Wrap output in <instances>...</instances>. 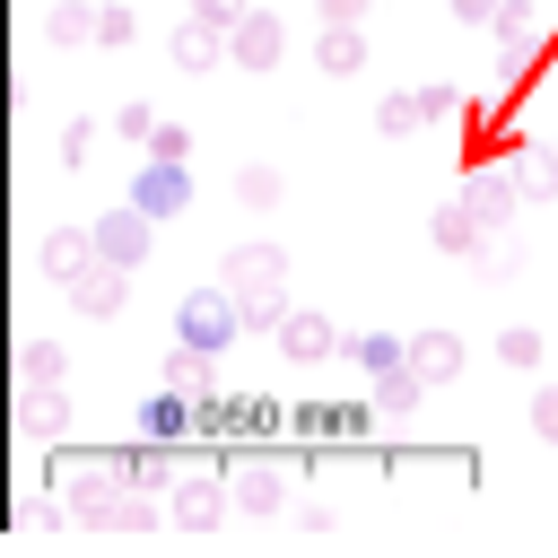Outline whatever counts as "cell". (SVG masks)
<instances>
[{"mask_svg":"<svg viewBox=\"0 0 558 558\" xmlns=\"http://www.w3.org/2000/svg\"><path fill=\"white\" fill-rule=\"evenodd\" d=\"M497 9H506V0H453V17H462V26H488Z\"/></svg>","mask_w":558,"mask_h":558,"instance_id":"obj_39","label":"cell"},{"mask_svg":"<svg viewBox=\"0 0 558 558\" xmlns=\"http://www.w3.org/2000/svg\"><path fill=\"white\" fill-rule=\"evenodd\" d=\"M314 70L323 78H357L366 70V26H323L314 35Z\"/></svg>","mask_w":558,"mask_h":558,"instance_id":"obj_16","label":"cell"},{"mask_svg":"<svg viewBox=\"0 0 558 558\" xmlns=\"http://www.w3.org/2000/svg\"><path fill=\"white\" fill-rule=\"evenodd\" d=\"M279 201H288L279 166H235V209H279Z\"/></svg>","mask_w":558,"mask_h":558,"instance_id":"obj_21","label":"cell"},{"mask_svg":"<svg viewBox=\"0 0 558 558\" xmlns=\"http://www.w3.org/2000/svg\"><path fill=\"white\" fill-rule=\"evenodd\" d=\"M235 506H244V514H279V506H288L279 462H244V471H235Z\"/></svg>","mask_w":558,"mask_h":558,"instance_id":"obj_20","label":"cell"},{"mask_svg":"<svg viewBox=\"0 0 558 558\" xmlns=\"http://www.w3.org/2000/svg\"><path fill=\"white\" fill-rule=\"evenodd\" d=\"M488 26H497V44H506L514 61H541V52H532V44H541V9H532V0H506Z\"/></svg>","mask_w":558,"mask_h":558,"instance_id":"obj_18","label":"cell"},{"mask_svg":"<svg viewBox=\"0 0 558 558\" xmlns=\"http://www.w3.org/2000/svg\"><path fill=\"white\" fill-rule=\"evenodd\" d=\"M375 131H384V140H410V131H427V113H418V87L384 96V105H375Z\"/></svg>","mask_w":558,"mask_h":558,"instance_id":"obj_25","label":"cell"},{"mask_svg":"<svg viewBox=\"0 0 558 558\" xmlns=\"http://www.w3.org/2000/svg\"><path fill=\"white\" fill-rule=\"evenodd\" d=\"M44 523H52V506H44V497H26V506H9V532H44Z\"/></svg>","mask_w":558,"mask_h":558,"instance_id":"obj_38","label":"cell"},{"mask_svg":"<svg viewBox=\"0 0 558 558\" xmlns=\"http://www.w3.org/2000/svg\"><path fill=\"white\" fill-rule=\"evenodd\" d=\"M148 157H192V131H183V122H157V131H148Z\"/></svg>","mask_w":558,"mask_h":558,"instance_id":"obj_35","label":"cell"},{"mask_svg":"<svg viewBox=\"0 0 558 558\" xmlns=\"http://www.w3.org/2000/svg\"><path fill=\"white\" fill-rule=\"evenodd\" d=\"M366 9H375V0H314L323 26H366Z\"/></svg>","mask_w":558,"mask_h":558,"instance_id":"obj_36","label":"cell"},{"mask_svg":"<svg viewBox=\"0 0 558 558\" xmlns=\"http://www.w3.org/2000/svg\"><path fill=\"white\" fill-rule=\"evenodd\" d=\"M131 201H140L157 227H166V218H183V209H192V174H183V157H148V166H140V183H131Z\"/></svg>","mask_w":558,"mask_h":558,"instance_id":"obj_5","label":"cell"},{"mask_svg":"<svg viewBox=\"0 0 558 558\" xmlns=\"http://www.w3.org/2000/svg\"><path fill=\"white\" fill-rule=\"evenodd\" d=\"M270 427H279V401H262V392H235V401L201 392V436L209 445H244V436H270Z\"/></svg>","mask_w":558,"mask_h":558,"instance_id":"obj_3","label":"cell"},{"mask_svg":"<svg viewBox=\"0 0 558 558\" xmlns=\"http://www.w3.org/2000/svg\"><path fill=\"white\" fill-rule=\"evenodd\" d=\"M436 244H445V253H471V262H480V253H488V218H480L471 201H445V209H436Z\"/></svg>","mask_w":558,"mask_h":558,"instance_id":"obj_17","label":"cell"},{"mask_svg":"<svg viewBox=\"0 0 558 558\" xmlns=\"http://www.w3.org/2000/svg\"><path fill=\"white\" fill-rule=\"evenodd\" d=\"M218 471H227V462H218ZM218 471H192V480H174V506H166V514H174L183 532H218V514L235 506V488H227Z\"/></svg>","mask_w":558,"mask_h":558,"instance_id":"obj_9","label":"cell"},{"mask_svg":"<svg viewBox=\"0 0 558 558\" xmlns=\"http://www.w3.org/2000/svg\"><path fill=\"white\" fill-rule=\"evenodd\" d=\"M35 262H44V279L70 288V279H78L87 262H105V253H96V227H52V235L35 244Z\"/></svg>","mask_w":558,"mask_h":558,"instance_id":"obj_13","label":"cell"},{"mask_svg":"<svg viewBox=\"0 0 558 558\" xmlns=\"http://www.w3.org/2000/svg\"><path fill=\"white\" fill-rule=\"evenodd\" d=\"M462 201L488 218V235H506V218L523 209V183H514V166H488V157H480V166L462 174Z\"/></svg>","mask_w":558,"mask_h":558,"instance_id":"obj_6","label":"cell"},{"mask_svg":"<svg viewBox=\"0 0 558 558\" xmlns=\"http://www.w3.org/2000/svg\"><path fill=\"white\" fill-rule=\"evenodd\" d=\"M279 52H288V26H279L270 9H253V17L227 35V61H235V70H279Z\"/></svg>","mask_w":558,"mask_h":558,"instance_id":"obj_11","label":"cell"},{"mask_svg":"<svg viewBox=\"0 0 558 558\" xmlns=\"http://www.w3.org/2000/svg\"><path fill=\"white\" fill-rule=\"evenodd\" d=\"M288 427H296L305 445H366L375 410H366V401H305V410H288Z\"/></svg>","mask_w":558,"mask_h":558,"instance_id":"obj_4","label":"cell"},{"mask_svg":"<svg viewBox=\"0 0 558 558\" xmlns=\"http://www.w3.org/2000/svg\"><path fill=\"white\" fill-rule=\"evenodd\" d=\"M497 357H506V366H541V331H532V323L497 331Z\"/></svg>","mask_w":558,"mask_h":558,"instance_id":"obj_30","label":"cell"},{"mask_svg":"<svg viewBox=\"0 0 558 558\" xmlns=\"http://www.w3.org/2000/svg\"><path fill=\"white\" fill-rule=\"evenodd\" d=\"M480 270H488V279H523V244H514V235H488Z\"/></svg>","mask_w":558,"mask_h":558,"instance_id":"obj_29","label":"cell"},{"mask_svg":"<svg viewBox=\"0 0 558 558\" xmlns=\"http://www.w3.org/2000/svg\"><path fill=\"white\" fill-rule=\"evenodd\" d=\"M157 122H166V113H148V105H122V113H113V131H122V140H140V148H148V131H157Z\"/></svg>","mask_w":558,"mask_h":558,"instance_id":"obj_34","label":"cell"},{"mask_svg":"<svg viewBox=\"0 0 558 558\" xmlns=\"http://www.w3.org/2000/svg\"><path fill=\"white\" fill-rule=\"evenodd\" d=\"M410 366H418L427 384H453V375H462V340H453V331H418V340H410Z\"/></svg>","mask_w":558,"mask_h":558,"instance_id":"obj_19","label":"cell"},{"mask_svg":"<svg viewBox=\"0 0 558 558\" xmlns=\"http://www.w3.org/2000/svg\"><path fill=\"white\" fill-rule=\"evenodd\" d=\"M96 44H131V9H96Z\"/></svg>","mask_w":558,"mask_h":558,"instance_id":"obj_37","label":"cell"},{"mask_svg":"<svg viewBox=\"0 0 558 558\" xmlns=\"http://www.w3.org/2000/svg\"><path fill=\"white\" fill-rule=\"evenodd\" d=\"M17 375H26V384H61V375H70V349H61V340H26V349H17Z\"/></svg>","mask_w":558,"mask_h":558,"instance_id":"obj_26","label":"cell"},{"mask_svg":"<svg viewBox=\"0 0 558 558\" xmlns=\"http://www.w3.org/2000/svg\"><path fill=\"white\" fill-rule=\"evenodd\" d=\"M270 340H279V357H288V366H314V357H331V349H349V340L331 331V314H314V305H288Z\"/></svg>","mask_w":558,"mask_h":558,"instance_id":"obj_8","label":"cell"},{"mask_svg":"<svg viewBox=\"0 0 558 558\" xmlns=\"http://www.w3.org/2000/svg\"><path fill=\"white\" fill-rule=\"evenodd\" d=\"M549 61H558V44H549Z\"/></svg>","mask_w":558,"mask_h":558,"instance_id":"obj_41","label":"cell"},{"mask_svg":"<svg viewBox=\"0 0 558 558\" xmlns=\"http://www.w3.org/2000/svg\"><path fill=\"white\" fill-rule=\"evenodd\" d=\"M532 436H541V445H558V384H541V392H532Z\"/></svg>","mask_w":558,"mask_h":558,"instance_id":"obj_33","label":"cell"},{"mask_svg":"<svg viewBox=\"0 0 558 558\" xmlns=\"http://www.w3.org/2000/svg\"><path fill=\"white\" fill-rule=\"evenodd\" d=\"M113 532H157V497L148 488H122V523Z\"/></svg>","mask_w":558,"mask_h":558,"instance_id":"obj_32","label":"cell"},{"mask_svg":"<svg viewBox=\"0 0 558 558\" xmlns=\"http://www.w3.org/2000/svg\"><path fill=\"white\" fill-rule=\"evenodd\" d=\"M70 305H78L87 323H113V314L131 305V270H122V262H87V270L70 279Z\"/></svg>","mask_w":558,"mask_h":558,"instance_id":"obj_10","label":"cell"},{"mask_svg":"<svg viewBox=\"0 0 558 558\" xmlns=\"http://www.w3.org/2000/svg\"><path fill=\"white\" fill-rule=\"evenodd\" d=\"M61 427H70V401H61V384H26V392H17V436H35V445H61Z\"/></svg>","mask_w":558,"mask_h":558,"instance_id":"obj_14","label":"cell"},{"mask_svg":"<svg viewBox=\"0 0 558 558\" xmlns=\"http://www.w3.org/2000/svg\"><path fill=\"white\" fill-rule=\"evenodd\" d=\"M235 331H253V323H244V296H235L227 279H218V288H183V305H174V340H192V349L218 357Z\"/></svg>","mask_w":558,"mask_h":558,"instance_id":"obj_2","label":"cell"},{"mask_svg":"<svg viewBox=\"0 0 558 558\" xmlns=\"http://www.w3.org/2000/svg\"><path fill=\"white\" fill-rule=\"evenodd\" d=\"M183 17H209V26H218V35H235V26H244V17H253V0H192V9H183Z\"/></svg>","mask_w":558,"mask_h":558,"instance_id":"obj_31","label":"cell"},{"mask_svg":"<svg viewBox=\"0 0 558 558\" xmlns=\"http://www.w3.org/2000/svg\"><path fill=\"white\" fill-rule=\"evenodd\" d=\"M192 427H201V392L183 401V384H166V392H148V401H140V436H157V445H183Z\"/></svg>","mask_w":558,"mask_h":558,"instance_id":"obj_12","label":"cell"},{"mask_svg":"<svg viewBox=\"0 0 558 558\" xmlns=\"http://www.w3.org/2000/svg\"><path fill=\"white\" fill-rule=\"evenodd\" d=\"M218 279L244 296V323H253V331H279V314H288V253H279V244H262V235L235 244V253L218 262Z\"/></svg>","mask_w":558,"mask_h":558,"instance_id":"obj_1","label":"cell"},{"mask_svg":"<svg viewBox=\"0 0 558 558\" xmlns=\"http://www.w3.org/2000/svg\"><path fill=\"white\" fill-rule=\"evenodd\" d=\"M44 35H52V44H96V9H87V0H52V9H44Z\"/></svg>","mask_w":558,"mask_h":558,"instance_id":"obj_23","label":"cell"},{"mask_svg":"<svg viewBox=\"0 0 558 558\" xmlns=\"http://www.w3.org/2000/svg\"><path fill=\"white\" fill-rule=\"evenodd\" d=\"M418 113H427V122H445V113H471V105H462V87H453V78H427V87H418Z\"/></svg>","mask_w":558,"mask_h":558,"instance_id":"obj_28","label":"cell"},{"mask_svg":"<svg viewBox=\"0 0 558 558\" xmlns=\"http://www.w3.org/2000/svg\"><path fill=\"white\" fill-rule=\"evenodd\" d=\"M166 52H174V70H192V78H201V70H218V61H227V35H218L209 17H183V26L166 35Z\"/></svg>","mask_w":558,"mask_h":558,"instance_id":"obj_15","label":"cell"},{"mask_svg":"<svg viewBox=\"0 0 558 558\" xmlns=\"http://www.w3.org/2000/svg\"><path fill=\"white\" fill-rule=\"evenodd\" d=\"M96 140H105V122L70 113V122H61V166H87V157H96Z\"/></svg>","mask_w":558,"mask_h":558,"instance_id":"obj_27","label":"cell"},{"mask_svg":"<svg viewBox=\"0 0 558 558\" xmlns=\"http://www.w3.org/2000/svg\"><path fill=\"white\" fill-rule=\"evenodd\" d=\"M349 357H357L366 375H392V366H410V340H401V331H357Z\"/></svg>","mask_w":558,"mask_h":558,"instance_id":"obj_22","label":"cell"},{"mask_svg":"<svg viewBox=\"0 0 558 558\" xmlns=\"http://www.w3.org/2000/svg\"><path fill=\"white\" fill-rule=\"evenodd\" d=\"M549 166H558V140H549Z\"/></svg>","mask_w":558,"mask_h":558,"instance_id":"obj_40","label":"cell"},{"mask_svg":"<svg viewBox=\"0 0 558 558\" xmlns=\"http://www.w3.org/2000/svg\"><path fill=\"white\" fill-rule=\"evenodd\" d=\"M148 227H157V218H148L140 201H113V209L96 218V253L122 262V270H140V262H148Z\"/></svg>","mask_w":558,"mask_h":558,"instance_id":"obj_7","label":"cell"},{"mask_svg":"<svg viewBox=\"0 0 558 558\" xmlns=\"http://www.w3.org/2000/svg\"><path fill=\"white\" fill-rule=\"evenodd\" d=\"M209 366H218V357H209V349H192V340H174V349H166V384H183V392H218V384H209Z\"/></svg>","mask_w":558,"mask_h":558,"instance_id":"obj_24","label":"cell"}]
</instances>
